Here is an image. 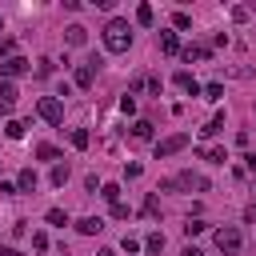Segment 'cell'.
I'll return each instance as SVG.
<instances>
[{"label":"cell","instance_id":"12","mask_svg":"<svg viewBox=\"0 0 256 256\" xmlns=\"http://www.w3.org/2000/svg\"><path fill=\"white\" fill-rule=\"evenodd\" d=\"M160 52H168V56H176V52H180V40H176V32H160Z\"/></svg>","mask_w":256,"mask_h":256},{"label":"cell","instance_id":"42","mask_svg":"<svg viewBox=\"0 0 256 256\" xmlns=\"http://www.w3.org/2000/svg\"><path fill=\"white\" fill-rule=\"evenodd\" d=\"M0 28H4V20H0Z\"/></svg>","mask_w":256,"mask_h":256},{"label":"cell","instance_id":"2","mask_svg":"<svg viewBox=\"0 0 256 256\" xmlns=\"http://www.w3.org/2000/svg\"><path fill=\"white\" fill-rule=\"evenodd\" d=\"M240 244H244V232H240V228H232V224H228V228H216V248H220L224 256H236Z\"/></svg>","mask_w":256,"mask_h":256},{"label":"cell","instance_id":"36","mask_svg":"<svg viewBox=\"0 0 256 256\" xmlns=\"http://www.w3.org/2000/svg\"><path fill=\"white\" fill-rule=\"evenodd\" d=\"M244 220H248V224H256V204H248V208H244Z\"/></svg>","mask_w":256,"mask_h":256},{"label":"cell","instance_id":"33","mask_svg":"<svg viewBox=\"0 0 256 256\" xmlns=\"http://www.w3.org/2000/svg\"><path fill=\"white\" fill-rule=\"evenodd\" d=\"M32 248H40V252H44V248H48V236H44V232H32Z\"/></svg>","mask_w":256,"mask_h":256},{"label":"cell","instance_id":"5","mask_svg":"<svg viewBox=\"0 0 256 256\" xmlns=\"http://www.w3.org/2000/svg\"><path fill=\"white\" fill-rule=\"evenodd\" d=\"M180 148H188V132H176V136L160 140V144H156V160H164V156H172V152H180Z\"/></svg>","mask_w":256,"mask_h":256},{"label":"cell","instance_id":"16","mask_svg":"<svg viewBox=\"0 0 256 256\" xmlns=\"http://www.w3.org/2000/svg\"><path fill=\"white\" fill-rule=\"evenodd\" d=\"M16 188H20V192H32V188H36V172H32V168H24V172H20V180H16Z\"/></svg>","mask_w":256,"mask_h":256},{"label":"cell","instance_id":"22","mask_svg":"<svg viewBox=\"0 0 256 256\" xmlns=\"http://www.w3.org/2000/svg\"><path fill=\"white\" fill-rule=\"evenodd\" d=\"M12 52H16V40H12V36H0V56L12 60Z\"/></svg>","mask_w":256,"mask_h":256},{"label":"cell","instance_id":"15","mask_svg":"<svg viewBox=\"0 0 256 256\" xmlns=\"http://www.w3.org/2000/svg\"><path fill=\"white\" fill-rule=\"evenodd\" d=\"M132 140H140V144L152 140V124H148V120H136V124H132Z\"/></svg>","mask_w":256,"mask_h":256},{"label":"cell","instance_id":"30","mask_svg":"<svg viewBox=\"0 0 256 256\" xmlns=\"http://www.w3.org/2000/svg\"><path fill=\"white\" fill-rule=\"evenodd\" d=\"M172 24H176V28H192V16H188V12H176Z\"/></svg>","mask_w":256,"mask_h":256},{"label":"cell","instance_id":"26","mask_svg":"<svg viewBox=\"0 0 256 256\" xmlns=\"http://www.w3.org/2000/svg\"><path fill=\"white\" fill-rule=\"evenodd\" d=\"M136 20H140V24H152V4H140V8H136Z\"/></svg>","mask_w":256,"mask_h":256},{"label":"cell","instance_id":"37","mask_svg":"<svg viewBox=\"0 0 256 256\" xmlns=\"http://www.w3.org/2000/svg\"><path fill=\"white\" fill-rule=\"evenodd\" d=\"M244 164H248V172H256V152H248V156H244Z\"/></svg>","mask_w":256,"mask_h":256},{"label":"cell","instance_id":"8","mask_svg":"<svg viewBox=\"0 0 256 256\" xmlns=\"http://www.w3.org/2000/svg\"><path fill=\"white\" fill-rule=\"evenodd\" d=\"M64 32H68V36H64V40H68V44H72V48H80V44H84V40H88V28H84V24H68V28H64Z\"/></svg>","mask_w":256,"mask_h":256},{"label":"cell","instance_id":"19","mask_svg":"<svg viewBox=\"0 0 256 256\" xmlns=\"http://www.w3.org/2000/svg\"><path fill=\"white\" fill-rule=\"evenodd\" d=\"M204 100H224V84H204Z\"/></svg>","mask_w":256,"mask_h":256},{"label":"cell","instance_id":"21","mask_svg":"<svg viewBox=\"0 0 256 256\" xmlns=\"http://www.w3.org/2000/svg\"><path fill=\"white\" fill-rule=\"evenodd\" d=\"M64 180H68V164H52V184L60 188Z\"/></svg>","mask_w":256,"mask_h":256},{"label":"cell","instance_id":"24","mask_svg":"<svg viewBox=\"0 0 256 256\" xmlns=\"http://www.w3.org/2000/svg\"><path fill=\"white\" fill-rule=\"evenodd\" d=\"M36 156H40V160H60V152H56L52 144H40V148H36Z\"/></svg>","mask_w":256,"mask_h":256},{"label":"cell","instance_id":"40","mask_svg":"<svg viewBox=\"0 0 256 256\" xmlns=\"http://www.w3.org/2000/svg\"><path fill=\"white\" fill-rule=\"evenodd\" d=\"M96 256H116V252H112V248H100V252H96Z\"/></svg>","mask_w":256,"mask_h":256},{"label":"cell","instance_id":"17","mask_svg":"<svg viewBox=\"0 0 256 256\" xmlns=\"http://www.w3.org/2000/svg\"><path fill=\"white\" fill-rule=\"evenodd\" d=\"M24 128H28L24 120H8V124H4V132H8V140H20V136H24Z\"/></svg>","mask_w":256,"mask_h":256},{"label":"cell","instance_id":"35","mask_svg":"<svg viewBox=\"0 0 256 256\" xmlns=\"http://www.w3.org/2000/svg\"><path fill=\"white\" fill-rule=\"evenodd\" d=\"M112 216L116 220H128V204H112Z\"/></svg>","mask_w":256,"mask_h":256},{"label":"cell","instance_id":"6","mask_svg":"<svg viewBox=\"0 0 256 256\" xmlns=\"http://www.w3.org/2000/svg\"><path fill=\"white\" fill-rule=\"evenodd\" d=\"M28 68H32V64H28L24 56H12V60H4V64H0V76H4V80H12V76H24Z\"/></svg>","mask_w":256,"mask_h":256},{"label":"cell","instance_id":"27","mask_svg":"<svg viewBox=\"0 0 256 256\" xmlns=\"http://www.w3.org/2000/svg\"><path fill=\"white\" fill-rule=\"evenodd\" d=\"M204 156H208V160H212V164H224V160H228V152H224V148H208V152H204Z\"/></svg>","mask_w":256,"mask_h":256},{"label":"cell","instance_id":"34","mask_svg":"<svg viewBox=\"0 0 256 256\" xmlns=\"http://www.w3.org/2000/svg\"><path fill=\"white\" fill-rule=\"evenodd\" d=\"M124 252H128V256L140 252V240H136V236H124Z\"/></svg>","mask_w":256,"mask_h":256},{"label":"cell","instance_id":"13","mask_svg":"<svg viewBox=\"0 0 256 256\" xmlns=\"http://www.w3.org/2000/svg\"><path fill=\"white\" fill-rule=\"evenodd\" d=\"M76 228H80L84 236H92V232H100V228H104V220H100V216H84V220H76Z\"/></svg>","mask_w":256,"mask_h":256},{"label":"cell","instance_id":"10","mask_svg":"<svg viewBox=\"0 0 256 256\" xmlns=\"http://www.w3.org/2000/svg\"><path fill=\"white\" fill-rule=\"evenodd\" d=\"M180 56L192 64V60H208L212 56V48H200V44H188V48H180Z\"/></svg>","mask_w":256,"mask_h":256},{"label":"cell","instance_id":"28","mask_svg":"<svg viewBox=\"0 0 256 256\" xmlns=\"http://www.w3.org/2000/svg\"><path fill=\"white\" fill-rule=\"evenodd\" d=\"M144 216H160V200H156V196L144 200Z\"/></svg>","mask_w":256,"mask_h":256},{"label":"cell","instance_id":"3","mask_svg":"<svg viewBox=\"0 0 256 256\" xmlns=\"http://www.w3.org/2000/svg\"><path fill=\"white\" fill-rule=\"evenodd\" d=\"M36 112H40V120H48V124H64V104H60L56 96H40Z\"/></svg>","mask_w":256,"mask_h":256},{"label":"cell","instance_id":"31","mask_svg":"<svg viewBox=\"0 0 256 256\" xmlns=\"http://www.w3.org/2000/svg\"><path fill=\"white\" fill-rule=\"evenodd\" d=\"M144 88H148L152 96H160V76H144Z\"/></svg>","mask_w":256,"mask_h":256},{"label":"cell","instance_id":"4","mask_svg":"<svg viewBox=\"0 0 256 256\" xmlns=\"http://www.w3.org/2000/svg\"><path fill=\"white\" fill-rule=\"evenodd\" d=\"M160 188H164V192H172V188H188V192H192V188H200V192H204V188H208V180H204V176H196V172H180V176L164 180Z\"/></svg>","mask_w":256,"mask_h":256},{"label":"cell","instance_id":"23","mask_svg":"<svg viewBox=\"0 0 256 256\" xmlns=\"http://www.w3.org/2000/svg\"><path fill=\"white\" fill-rule=\"evenodd\" d=\"M72 148H88V132L84 128H72Z\"/></svg>","mask_w":256,"mask_h":256},{"label":"cell","instance_id":"25","mask_svg":"<svg viewBox=\"0 0 256 256\" xmlns=\"http://www.w3.org/2000/svg\"><path fill=\"white\" fill-rule=\"evenodd\" d=\"M144 248H148V252H160V248H164V236H160V232H152V236L144 240Z\"/></svg>","mask_w":256,"mask_h":256},{"label":"cell","instance_id":"41","mask_svg":"<svg viewBox=\"0 0 256 256\" xmlns=\"http://www.w3.org/2000/svg\"><path fill=\"white\" fill-rule=\"evenodd\" d=\"M4 112H8V108H4V104H0V116H4Z\"/></svg>","mask_w":256,"mask_h":256},{"label":"cell","instance_id":"32","mask_svg":"<svg viewBox=\"0 0 256 256\" xmlns=\"http://www.w3.org/2000/svg\"><path fill=\"white\" fill-rule=\"evenodd\" d=\"M232 20H236V24H244V20H248V8H244V4H236V8H232Z\"/></svg>","mask_w":256,"mask_h":256},{"label":"cell","instance_id":"1","mask_svg":"<svg viewBox=\"0 0 256 256\" xmlns=\"http://www.w3.org/2000/svg\"><path fill=\"white\" fill-rule=\"evenodd\" d=\"M104 48L108 52H128L132 48V28H128V20H108L104 24Z\"/></svg>","mask_w":256,"mask_h":256},{"label":"cell","instance_id":"14","mask_svg":"<svg viewBox=\"0 0 256 256\" xmlns=\"http://www.w3.org/2000/svg\"><path fill=\"white\" fill-rule=\"evenodd\" d=\"M216 132H224V112H216V116L200 128V136H216Z\"/></svg>","mask_w":256,"mask_h":256},{"label":"cell","instance_id":"39","mask_svg":"<svg viewBox=\"0 0 256 256\" xmlns=\"http://www.w3.org/2000/svg\"><path fill=\"white\" fill-rule=\"evenodd\" d=\"M0 256H20V252L16 248H0Z\"/></svg>","mask_w":256,"mask_h":256},{"label":"cell","instance_id":"11","mask_svg":"<svg viewBox=\"0 0 256 256\" xmlns=\"http://www.w3.org/2000/svg\"><path fill=\"white\" fill-rule=\"evenodd\" d=\"M16 96H20V92H16V84H12V80H4V76H0V104H4V108H8V104H16Z\"/></svg>","mask_w":256,"mask_h":256},{"label":"cell","instance_id":"29","mask_svg":"<svg viewBox=\"0 0 256 256\" xmlns=\"http://www.w3.org/2000/svg\"><path fill=\"white\" fill-rule=\"evenodd\" d=\"M204 228H208V224H204V220H188V224H184V232H188V236H200V232H204Z\"/></svg>","mask_w":256,"mask_h":256},{"label":"cell","instance_id":"7","mask_svg":"<svg viewBox=\"0 0 256 256\" xmlns=\"http://www.w3.org/2000/svg\"><path fill=\"white\" fill-rule=\"evenodd\" d=\"M92 80H96V60L76 68V88H92Z\"/></svg>","mask_w":256,"mask_h":256},{"label":"cell","instance_id":"18","mask_svg":"<svg viewBox=\"0 0 256 256\" xmlns=\"http://www.w3.org/2000/svg\"><path fill=\"white\" fill-rule=\"evenodd\" d=\"M100 196L108 204H120V184H100Z\"/></svg>","mask_w":256,"mask_h":256},{"label":"cell","instance_id":"38","mask_svg":"<svg viewBox=\"0 0 256 256\" xmlns=\"http://www.w3.org/2000/svg\"><path fill=\"white\" fill-rule=\"evenodd\" d=\"M180 256H204V252H200V248H196V244H188V248H184V252H180Z\"/></svg>","mask_w":256,"mask_h":256},{"label":"cell","instance_id":"9","mask_svg":"<svg viewBox=\"0 0 256 256\" xmlns=\"http://www.w3.org/2000/svg\"><path fill=\"white\" fill-rule=\"evenodd\" d=\"M176 88H184L188 96H200V84H196V80H192V72H184V68L176 72Z\"/></svg>","mask_w":256,"mask_h":256},{"label":"cell","instance_id":"20","mask_svg":"<svg viewBox=\"0 0 256 256\" xmlns=\"http://www.w3.org/2000/svg\"><path fill=\"white\" fill-rule=\"evenodd\" d=\"M48 224L64 228V224H68V212H64V208H48Z\"/></svg>","mask_w":256,"mask_h":256}]
</instances>
